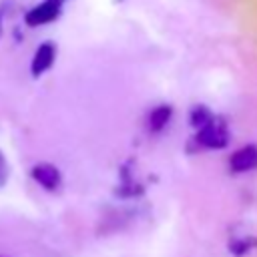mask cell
Wrapping results in <instances>:
<instances>
[{"label": "cell", "mask_w": 257, "mask_h": 257, "mask_svg": "<svg viewBox=\"0 0 257 257\" xmlns=\"http://www.w3.org/2000/svg\"><path fill=\"white\" fill-rule=\"evenodd\" d=\"M197 141L201 145H205V147L217 149V147H223L227 143V131H225V126L215 124V122L209 120L205 126H201V131L197 135Z\"/></svg>", "instance_id": "6da1fadb"}, {"label": "cell", "mask_w": 257, "mask_h": 257, "mask_svg": "<svg viewBox=\"0 0 257 257\" xmlns=\"http://www.w3.org/2000/svg\"><path fill=\"white\" fill-rule=\"evenodd\" d=\"M58 10H60V0H46L44 4L36 6L34 10L28 12L26 16V22L30 26H38V24H44V22H50L58 16Z\"/></svg>", "instance_id": "7a4b0ae2"}, {"label": "cell", "mask_w": 257, "mask_h": 257, "mask_svg": "<svg viewBox=\"0 0 257 257\" xmlns=\"http://www.w3.org/2000/svg\"><path fill=\"white\" fill-rule=\"evenodd\" d=\"M229 163H231V169H233L235 173H243V171L255 169V167H257V147L247 145V147L235 151V153L231 155Z\"/></svg>", "instance_id": "3957f363"}, {"label": "cell", "mask_w": 257, "mask_h": 257, "mask_svg": "<svg viewBox=\"0 0 257 257\" xmlns=\"http://www.w3.org/2000/svg\"><path fill=\"white\" fill-rule=\"evenodd\" d=\"M32 177H34V181L38 185H42L48 191H52V189H56L60 185V173H58V169L52 167V165H46V163L36 165L32 169Z\"/></svg>", "instance_id": "277c9868"}, {"label": "cell", "mask_w": 257, "mask_h": 257, "mask_svg": "<svg viewBox=\"0 0 257 257\" xmlns=\"http://www.w3.org/2000/svg\"><path fill=\"white\" fill-rule=\"evenodd\" d=\"M54 60V46L50 42L38 46L36 54H34V60H32V74H40L44 72Z\"/></svg>", "instance_id": "5b68a950"}, {"label": "cell", "mask_w": 257, "mask_h": 257, "mask_svg": "<svg viewBox=\"0 0 257 257\" xmlns=\"http://www.w3.org/2000/svg\"><path fill=\"white\" fill-rule=\"evenodd\" d=\"M169 116H171V108H169V106H159V108H155L153 114H151V126H153V128H163Z\"/></svg>", "instance_id": "8992f818"}, {"label": "cell", "mask_w": 257, "mask_h": 257, "mask_svg": "<svg viewBox=\"0 0 257 257\" xmlns=\"http://www.w3.org/2000/svg\"><path fill=\"white\" fill-rule=\"evenodd\" d=\"M211 120V112L207 110V108H203V106H195L193 110H191V122L195 124V126H205L207 122Z\"/></svg>", "instance_id": "52a82bcc"}, {"label": "cell", "mask_w": 257, "mask_h": 257, "mask_svg": "<svg viewBox=\"0 0 257 257\" xmlns=\"http://www.w3.org/2000/svg\"><path fill=\"white\" fill-rule=\"evenodd\" d=\"M6 177H8V167H6V161H4V155L0 153V187L6 183Z\"/></svg>", "instance_id": "ba28073f"}]
</instances>
